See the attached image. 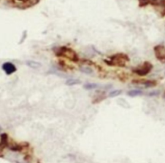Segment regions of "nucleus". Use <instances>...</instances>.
<instances>
[{"label": "nucleus", "mask_w": 165, "mask_h": 163, "mask_svg": "<svg viewBox=\"0 0 165 163\" xmlns=\"http://www.w3.org/2000/svg\"><path fill=\"white\" fill-rule=\"evenodd\" d=\"M53 52L56 57L66 58L73 63H78L80 61V58L77 53L71 47H68L66 46L56 47L53 48Z\"/></svg>", "instance_id": "1"}, {"label": "nucleus", "mask_w": 165, "mask_h": 163, "mask_svg": "<svg viewBox=\"0 0 165 163\" xmlns=\"http://www.w3.org/2000/svg\"><path fill=\"white\" fill-rule=\"evenodd\" d=\"M129 61H130V58L125 53H117L108 57V59L104 60V62L107 65L112 67H118V68L126 67V64Z\"/></svg>", "instance_id": "2"}, {"label": "nucleus", "mask_w": 165, "mask_h": 163, "mask_svg": "<svg viewBox=\"0 0 165 163\" xmlns=\"http://www.w3.org/2000/svg\"><path fill=\"white\" fill-rule=\"evenodd\" d=\"M153 69V65L148 61H145L143 64L132 69V72L139 76H146Z\"/></svg>", "instance_id": "3"}, {"label": "nucleus", "mask_w": 165, "mask_h": 163, "mask_svg": "<svg viewBox=\"0 0 165 163\" xmlns=\"http://www.w3.org/2000/svg\"><path fill=\"white\" fill-rule=\"evenodd\" d=\"M156 58L161 63H165V46L162 44L156 45L154 47Z\"/></svg>", "instance_id": "4"}, {"label": "nucleus", "mask_w": 165, "mask_h": 163, "mask_svg": "<svg viewBox=\"0 0 165 163\" xmlns=\"http://www.w3.org/2000/svg\"><path fill=\"white\" fill-rule=\"evenodd\" d=\"M132 84H141L145 88H153L157 85V82L153 80H145V79H136L132 80Z\"/></svg>", "instance_id": "5"}, {"label": "nucleus", "mask_w": 165, "mask_h": 163, "mask_svg": "<svg viewBox=\"0 0 165 163\" xmlns=\"http://www.w3.org/2000/svg\"><path fill=\"white\" fill-rule=\"evenodd\" d=\"M3 71L6 72V74L7 75H11L12 73L16 72V67L15 66L14 64L12 63H10V62H7V63H4L3 64Z\"/></svg>", "instance_id": "6"}, {"label": "nucleus", "mask_w": 165, "mask_h": 163, "mask_svg": "<svg viewBox=\"0 0 165 163\" xmlns=\"http://www.w3.org/2000/svg\"><path fill=\"white\" fill-rule=\"evenodd\" d=\"M24 161L26 163H41L38 158L31 154H26L24 157Z\"/></svg>", "instance_id": "7"}, {"label": "nucleus", "mask_w": 165, "mask_h": 163, "mask_svg": "<svg viewBox=\"0 0 165 163\" xmlns=\"http://www.w3.org/2000/svg\"><path fill=\"white\" fill-rule=\"evenodd\" d=\"M26 64H27L28 67H30V68H33V69H37V68H39L42 67V64H40V63L34 60L26 61Z\"/></svg>", "instance_id": "8"}, {"label": "nucleus", "mask_w": 165, "mask_h": 163, "mask_svg": "<svg viewBox=\"0 0 165 163\" xmlns=\"http://www.w3.org/2000/svg\"><path fill=\"white\" fill-rule=\"evenodd\" d=\"M126 94L128 95L129 97H134L140 96V95H143V92L142 90H139V89H132V90H130V91L127 92Z\"/></svg>", "instance_id": "9"}, {"label": "nucleus", "mask_w": 165, "mask_h": 163, "mask_svg": "<svg viewBox=\"0 0 165 163\" xmlns=\"http://www.w3.org/2000/svg\"><path fill=\"white\" fill-rule=\"evenodd\" d=\"M81 83V81L80 80H77V79H73V78L68 79V80L65 81V84L68 86L77 85V84H80Z\"/></svg>", "instance_id": "10"}, {"label": "nucleus", "mask_w": 165, "mask_h": 163, "mask_svg": "<svg viewBox=\"0 0 165 163\" xmlns=\"http://www.w3.org/2000/svg\"><path fill=\"white\" fill-rule=\"evenodd\" d=\"M84 89H85L86 90H92V89H94L96 88H98V85L95 83H87L85 84H84Z\"/></svg>", "instance_id": "11"}, {"label": "nucleus", "mask_w": 165, "mask_h": 163, "mask_svg": "<svg viewBox=\"0 0 165 163\" xmlns=\"http://www.w3.org/2000/svg\"><path fill=\"white\" fill-rule=\"evenodd\" d=\"M122 90L120 89H117V90H113L109 93V97H118L119 95L122 94Z\"/></svg>", "instance_id": "12"}, {"label": "nucleus", "mask_w": 165, "mask_h": 163, "mask_svg": "<svg viewBox=\"0 0 165 163\" xmlns=\"http://www.w3.org/2000/svg\"><path fill=\"white\" fill-rule=\"evenodd\" d=\"M80 70L81 72H84L85 74H92L93 71L91 68H90V67H85V66H81L80 68Z\"/></svg>", "instance_id": "13"}, {"label": "nucleus", "mask_w": 165, "mask_h": 163, "mask_svg": "<svg viewBox=\"0 0 165 163\" xmlns=\"http://www.w3.org/2000/svg\"><path fill=\"white\" fill-rule=\"evenodd\" d=\"M107 98V97L105 96V95H101V96H98V97H96V98L93 100V104H97V103H99L104 100Z\"/></svg>", "instance_id": "14"}, {"label": "nucleus", "mask_w": 165, "mask_h": 163, "mask_svg": "<svg viewBox=\"0 0 165 163\" xmlns=\"http://www.w3.org/2000/svg\"><path fill=\"white\" fill-rule=\"evenodd\" d=\"M151 2V0H139V5L141 7H146L148 4H150Z\"/></svg>", "instance_id": "15"}, {"label": "nucleus", "mask_w": 165, "mask_h": 163, "mask_svg": "<svg viewBox=\"0 0 165 163\" xmlns=\"http://www.w3.org/2000/svg\"><path fill=\"white\" fill-rule=\"evenodd\" d=\"M159 94H160L159 91H152L147 94V96H148V97H156V96H158Z\"/></svg>", "instance_id": "16"}, {"label": "nucleus", "mask_w": 165, "mask_h": 163, "mask_svg": "<svg viewBox=\"0 0 165 163\" xmlns=\"http://www.w3.org/2000/svg\"><path fill=\"white\" fill-rule=\"evenodd\" d=\"M19 1H20V2H23V3H28V2H29L30 0H19Z\"/></svg>", "instance_id": "17"}, {"label": "nucleus", "mask_w": 165, "mask_h": 163, "mask_svg": "<svg viewBox=\"0 0 165 163\" xmlns=\"http://www.w3.org/2000/svg\"><path fill=\"white\" fill-rule=\"evenodd\" d=\"M163 97H164V98L165 99V92H164V96H163Z\"/></svg>", "instance_id": "18"}]
</instances>
